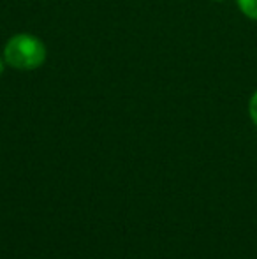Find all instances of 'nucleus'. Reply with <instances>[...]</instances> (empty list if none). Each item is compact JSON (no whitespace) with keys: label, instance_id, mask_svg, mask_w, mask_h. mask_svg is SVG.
Here are the masks:
<instances>
[{"label":"nucleus","instance_id":"obj_1","mask_svg":"<svg viewBox=\"0 0 257 259\" xmlns=\"http://www.w3.org/2000/svg\"><path fill=\"white\" fill-rule=\"evenodd\" d=\"M4 60L9 67L16 71H35L46 62L48 52L46 46L37 35L20 32L7 39L4 46Z\"/></svg>","mask_w":257,"mask_h":259},{"label":"nucleus","instance_id":"obj_2","mask_svg":"<svg viewBox=\"0 0 257 259\" xmlns=\"http://www.w3.org/2000/svg\"><path fill=\"white\" fill-rule=\"evenodd\" d=\"M236 4L245 18L257 21V0H236Z\"/></svg>","mask_w":257,"mask_h":259},{"label":"nucleus","instance_id":"obj_3","mask_svg":"<svg viewBox=\"0 0 257 259\" xmlns=\"http://www.w3.org/2000/svg\"><path fill=\"white\" fill-rule=\"evenodd\" d=\"M248 115H250V120L257 127V90L252 94L250 101H248Z\"/></svg>","mask_w":257,"mask_h":259},{"label":"nucleus","instance_id":"obj_4","mask_svg":"<svg viewBox=\"0 0 257 259\" xmlns=\"http://www.w3.org/2000/svg\"><path fill=\"white\" fill-rule=\"evenodd\" d=\"M6 60H4V57H0V76L4 74V69H6Z\"/></svg>","mask_w":257,"mask_h":259},{"label":"nucleus","instance_id":"obj_5","mask_svg":"<svg viewBox=\"0 0 257 259\" xmlns=\"http://www.w3.org/2000/svg\"><path fill=\"white\" fill-rule=\"evenodd\" d=\"M213 2H224V0H213Z\"/></svg>","mask_w":257,"mask_h":259}]
</instances>
